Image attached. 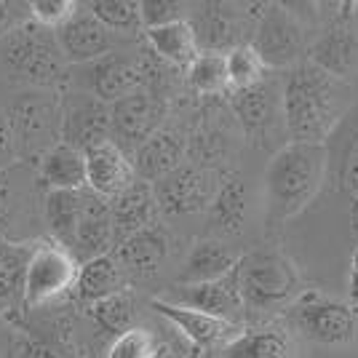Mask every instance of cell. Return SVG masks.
Masks as SVG:
<instances>
[{"label": "cell", "mask_w": 358, "mask_h": 358, "mask_svg": "<svg viewBox=\"0 0 358 358\" xmlns=\"http://www.w3.org/2000/svg\"><path fill=\"white\" fill-rule=\"evenodd\" d=\"M345 110L343 83L318 70L310 62H299L286 75L281 115L286 134L299 145H324Z\"/></svg>", "instance_id": "1"}, {"label": "cell", "mask_w": 358, "mask_h": 358, "mask_svg": "<svg viewBox=\"0 0 358 358\" xmlns=\"http://www.w3.org/2000/svg\"><path fill=\"white\" fill-rule=\"evenodd\" d=\"M324 145L289 142L281 148L265 171V209L268 222H284L313 201L324 177Z\"/></svg>", "instance_id": "2"}, {"label": "cell", "mask_w": 358, "mask_h": 358, "mask_svg": "<svg viewBox=\"0 0 358 358\" xmlns=\"http://www.w3.org/2000/svg\"><path fill=\"white\" fill-rule=\"evenodd\" d=\"M241 299L246 310H275L299 292V273L278 252H254L236 265Z\"/></svg>", "instance_id": "3"}, {"label": "cell", "mask_w": 358, "mask_h": 358, "mask_svg": "<svg viewBox=\"0 0 358 358\" xmlns=\"http://www.w3.org/2000/svg\"><path fill=\"white\" fill-rule=\"evenodd\" d=\"M3 59L14 78H22L41 89L57 86L64 75V57L54 32L35 22L22 24L3 38Z\"/></svg>", "instance_id": "4"}, {"label": "cell", "mask_w": 358, "mask_h": 358, "mask_svg": "<svg viewBox=\"0 0 358 358\" xmlns=\"http://www.w3.org/2000/svg\"><path fill=\"white\" fill-rule=\"evenodd\" d=\"M6 115L14 131L19 158L24 161L43 158L45 150L59 142L62 105L45 91H24L14 96Z\"/></svg>", "instance_id": "5"}, {"label": "cell", "mask_w": 358, "mask_h": 358, "mask_svg": "<svg viewBox=\"0 0 358 358\" xmlns=\"http://www.w3.org/2000/svg\"><path fill=\"white\" fill-rule=\"evenodd\" d=\"M78 278V259L59 243H41L22 270V297L27 308L48 305L67 294Z\"/></svg>", "instance_id": "6"}, {"label": "cell", "mask_w": 358, "mask_h": 358, "mask_svg": "<svg viewBox=\"0 0 358 358\" xmlns=\"http://www.w3.org/2000/svg\"><path fill=\"white\" fill-rule=\"evenodd\" d=\"M161 120H164V102L155 94L139 89L110 105V142L123 152L136 150L158 131Z\"/></svg>", "instance_id": "7"}, {"label": "cell", "mask_w": 358, "mask_h": 358, "mask_svg": "<svg viewBox=\"0 0 358 358\" xmlns=\"http://www.w3.org/2000/svg\"><path fill=\"white\" fill-rule=\"evenodd\" d=\"M217 177L209 169L201 166H179L169 177L158 179L152 185L155 203L164 214H193L211 206L214 195H217Z\"/></svg>", "instance_id": "8"}, {"label": "cell", "mask_w": 358, "mask_h": 358, "mask_svg": "<svg viewBox=\"0 0 358 358\" xmlns=\"http://www.w3.org/2000/svg\"><path fill=\"white\" fill-rule=\"evenodd\" d=\"M252 48L262 59L265 70L268 67H289L292 70L294 64L302 62V51H305L302 27L286 11L270 6V11L259 16Z\"/></svg>", "instance_id": "9"}, {"label": "cell", "mask_w": 358, "mask_h": 358, "mask_svg": "<svg viewBox=\"0 0 358 358\" xmlns=\"http://www.w3.org/2000/svg\"><path fill=\"white\" fill-rule=\"evenodd\" d=\"M292 321L308 340L321 345H348L356 337L353 310L340 302H327L318 294H308L299 299Z\"/></svg>", "instance_id": "10"}, {"label": "cell", "mask_w": 358, "mask_h": 358, "mask_svg": "<svg viewBox=\"0 0 358 358\" xmlns=\"http://www.w3.org/2000/svg\"><path fill=\"white\" fill-rule=\"evenodd\" d=\"M59 142L80 152L96 148L102 142H110V105L86 94L67 99L62 105Z\"/></svg>", "instance_id": "11"}, {"label": "cell", "mask_w": 358, "mask_h": 358, "mask_svg": "<svg viewBox=\"0 0 358 358\" xmlns=\"http://www.w3.org/2000/svg\"><path fill=\"white\" fill-rule=\"evenodd\" d=\"M174 305H185L201 313H209L214 318H222L233 327H243V299H241L238 278H236V268L230 270L224 278L209 281V284H190V286H177L174 299H169Z\"/></svg>", "instance_id": "12"}, {"label": "cell", "mask_w": 358, "mask_h": 358, "mask_svg": "<svg viewBox=\"0 0 358 358\" xmlns=\"http://www.w3.org/2000/svg\"><path fill=\"white\" fill-rule=\"evenodd\" d=\"M150 305L155 313L164 315L171 327H177L198 350H211L217 345H227L241 331V327H233L222 318H214V315L185 308V305H174L169 299H152Z\"/></svg>", "instance_id": "13"}, {"label": "cell", "mask_w": 358, "mask_h": 358, "mask_svg": "<svg viewBox=\"0 0 358 358\" xmlns=\"http://www.w3.org/2000/svg\"><path fill=\"white\" fill-rule=\"evenodd\" d=\"M86 158V187L89 193L113 201L136 179L129 155L113 142H102L83 152Z\"/></svg>", "instance_id": "14"}, {"label": "cell", "mask_w": 358, "mask_h": 358, "mask_svg": "<svg viewBox=\"0 0 358 358\" xmlns=\"http://www.w3.org/2000/svg\"><path fill=\"white\" fill-rule=\"evenodd\" d=\"M308 62L337 80L353 73V67L358 64V35L353 24L348 22V16L329 24L327 32L310 48Z\"/></svg>", "instance_id": "15"}, {"label": "cell", "mask_w": 358, "mask_h": 358, "mask_svg": "<svg viewBox=\"0 0 358 358\" xmlns=\"http://www.w3.org/2000/svg\"><path fill=\"white\" fill-rule=\"evenodd\" d=\"M155 214H158V203H155L152 185L142 182V179H134L123 193H118L110 201L115 246H118L120 241L129 238V236H134L139 230L155 224Z\"/></svg>", "instance_id": "16"}, {"label": "cell", "mask_w": 358, "mask_h": 358, "mask_svg": "<svg viewBox=\"0 0 358 358\" xmlns=\"http://www.w3.org/2000/svg\"><path fill=\"white\" fill-rule=\"evenodd\" d=\"M115 246V236H113V217H110V201L99 198L86 190V203H83V214L75 230L73 246L70 254H78L83 262L94 259V257H105L110 249Z\"/></svg>", "instance_id": "17"}, {"label": "cell", "mask_w": 358, "mask_h": 358, "mask_svg": "<svg viewBox=\"0 0 358 358\" xmlns=\"http://www.w3.org/2000/svg\"><path fill=\"white\" fill-rule=\"evenodd\" d=\"M185 158V139L177 131H169V129H158L155 134L145 139L139 148L134 150V174L142 182L155 185L158 179L169 177L174 169L182 166Z\"/></svg>", "instance_id": "18"}, {"label": "cell", "mask_w": 358, "mask_h": 358, "mask_svg": "<svg viewBox=\"0 0 358 358\" xmlns=\"http://www.w3.org/2000/svg\"><path fill=\"white\" fill-rule=\"evenodd\" d=\"M64 62H94L110 51V30L91 14H78L54 32Z\"/></svg>", "instance_id": "19"}, {"label": "cell", "mask_w": 358, "mask_h": 358, "mask_svg": "<svg viewBox=\"0 0 358 358\" xmlns=\"http://www.w3.org/2000/svg\"><path fill=\"white\" fill-rule=\"evenodd\" d=\"M220 358H297L294 334L286 327L241 329L238 334L222 345Z\"/></svg>", "instance_id": "20"}, {"label": "cell", "mask_w": 358, "mask_h": 358, "mask_svg": "<svg viewBox=\"0 0 358 358\" xmlns=\"http://www.w3.org/2000/svg\"><path fill=\"white\" fill-rule=\"evenodd\" d=\"M166 254H169V238L158 224H150L145 230H139L126 241H120L115 246V259L123 268V273H134V275H152L155 270L164 265Z\"/></svg>", "instance_id": "21"}, {"label": "cell", "mask_w": 358, "mask_h": 358, "mask_svg": "<svg viewBox=\"0 0 358 358\" xmlns=\"http://www.w3.org/2000/svg\"><path fill=\"white\" fill-rule=\"evenodd\" d=\"M190 27H193L198 54H227L236 45L246 43L236 16L224 11L222 6H206L190 22Z\"/></svg>", "instance_id": "22"}, {"label": "cell", "mask_w": 358, "mask_h": 358, "mask_svg": "<svg viewBox=\"0 0 358 358\" xmlns=\"http://www.w3.org/2000/svg\"><path fill=\"white\" fill-rule=\"evenodd\" d=\"M145 75L134 62L120 59V57H105L94 64L91 70V91L96 99H102L105 105H113L123 96L134 94L142 89Z\"/></svg>", "instance_id": "23"}, {"label": "cell", "mask_w": 358, "mask_h": 358, "mask_svg": "<svg viewBox=\"0 0 358 358\" xmlns=\"http://www.w3.org/2000/svg\"><path fill=\"white\" fill-rule=\"evenodd\" d=\"M73 289L80 302L91 305V302H99V299L126 289V273L113 254L94 257V259H86L78 265V278H75Z\"/></svg>", "instance_id": "24"}, {"label": "cell", "mask_w": 358, "mask_h": 358, "mask_svg": "<svg viewBox=\"0 0 358 358\" xmlns=\"http://www.w3.org/2000/svg\"><path fill=\"white\" fill-rule=\"evenodd\" d=\"M238 254L230 252L220 241H198L193 252L187 254L185 268L179 273V284H209L217 278H224L230 270L238 265Z\"/></svg>", "instance_id": "25"}, {"label": "cell", "mask_w": 358, "mask_h": 358, "mask_svg": "<svg viewBox=\"0 0 358 358\" xmlns=\"http://www.w3.org/2000/svg\"><path fill=\"white\" fill-rule=\"evenodd\" d=\"M41 182L48 190H83L86 187V158L80 150L57 142L41 158Z\"/></svg>", "instance_id": "26"}, {"label": "cell", "mask_w": 358, "mask_h": 358, "mask_svg": "<svg viewBox=\"0 0 358 358\" xmlns=\"http://www.w3.org/2000/svg\"><path fill=\"white\" fill-rule=\"evenodd\" d=\"M86 203V187L83 190H48L43 201V217L51 233L57 236V243L70 252L75 238V230L83 214Z\"/></svg>", "instance_id": "27"}, {"label": "cell", "mask_w": 358, "mask_h": 358, "mask_svg": "<svg viewBox=\"0 0 358 358\" xmlns=\"http://www.w3.org/2000/svg\"><path fill=\"white\" fill-rule=\"evenodd\" d=\"M230 105L236 110V118L241 120V126L246 129V134H265L273 126V120L278 118L275 94L265 80L252 86V89L233 91Z\"/></svg>", "instance_id": "28"}, {"label": "cell", "mask_w": 358, "mask_h": 358, "mask_svg": "<svg viewBox=\"0 0 358 358\" xmlns=\"http://www.w3.org/2000/svg\"><path fill=\"white\" fill-rule=\"evenodd\" d=\"M150 48L155 57H161L164 62L174 64V67H190V62L198 57V45H195L193 27L187 19H179L164 27H152L145 30Z\"/></svg>", "instance_id": "29"}, {"label": "cell", "mask_w": 358, "mask_h": 358, "mask_svg": "<svg viewBox=\"0 0 358 358\" xmlns=\"http://www.w3.org/2000/svg\"><path fill=\"white\" fill-rule=\"evenodd\" d=\"M89 315L96 321L99 329L113 331V334H123L131 329V321H134V294L129 289H120V292L99 299V302H91Z\"/></svg>", "instance_id": "30"}, {"label": "cell", "mask_w": 358, "mask_h": 358, "mask_svg": "<svg viewBox=\"0 0 358 358\" xmlns=\"http://www.w3.org/2000/svg\"><path fill=\"white\" fill-rule=\"evenodd\" d=\"M224 70H227V89L243 91L252 89L265 80V64L257 57L252 43L236 45L233 51L224 54Z\"/></svg>", "instance_id": "31"}, {"label": "cell", "mask_w": 358, "mask_h": 358, "mask_svg": "<svg viewBox=\"0 0 358 358\" xmlns=\"http://www.w3.org/2000/svg\"><path fill=\"white\" fill-rule=\"evenodd\" d=\"M187 80L198 94L217 96L227 89V70H224V54H198L187 67Z\"/></svg>", "instance_id": "32"}, {"label": "cell", "mask_w": 358, "mask_h": 358, "mask_svg": "<svg viewBox=\"0 0 358 358\" xmlns=\"http://www.w3.org/2000/svg\"><path fill=\"white\" fill-rule=\"evenodd\" d=\"M243 220V190L238 179H227L211 201V224L224 233H238Z\"/></svg>", "instance_id": "33"}, {"label": "cell", "mask_w": 358, "mask_h": 358, "mask_svg": "<svg viewBox=\"0 0 358 358\" xmlns=\"http://www.w3.org/2000/svg\"><path fill=\"white\" fill-rule=\"evenodd\" d=\"M89 14L105 30L134 32L142 27V22H139V3H129V0H94V3H89Z\"/></svg>", "instance_id": "34"}, {"label": "cell", "mask_w": 358, "mask_h": 358, "mask_svg": "<svg viewBox=\"0 0 358 358\" xmlns=\"http://www.w3.org/2000/svg\"><path fill=\"white\" fill-rule=\"evenodd\" d=\"M155 343L148 329H129L115 337V343L110 345L107 358H152Z\"/></svg>", "instance_id": "35"}, {"label": "cell", "mask_w": 358, "mask_h": 358, "mask_svg": "<svg viewBox=\"0 0 358 358\" xmlns=\"http://www.w3.org/2000/svg\"><path fill=\"white\" fill-rule=\"evenodd\" d=\"M73 0H32L30 11L35 24H41L45 30H59L62 24H67L75 16Z\"/></svg>", "instance_id": "36"}, {"label": "cell", "mask_w": 358, "mask_h": 358, "mask_svg": "<svg viewBox=\"0 0 358 358\" xmlns=\"http://www.w3.org/2000/svg\"><path fill=\"white\" fill-rule=\"evenodd\" d=\"M182 11H185L182 3H171V0H142L139 3V22H142L145 30H152V27H164V24L185 19Z\"/></svg>", "instance_id": "37"}, {"label": "cell", "mask_w": 358, "mask_h": 358, "mask_svg": "<svg viewBox=\"0 0 358 358\" xmlns=\"http://www.w3.org/2000/svg\"><path fill=\"white\" fill-rule=\"evenodd\" d=\"M16 164L8 169H0V227L8 224L11 211L16 209V179H14Z\"/></svg>", "instance_id": "38"}, {"label": "cell", "mask_w": 358, "mask_h": 358, "mask_svg": "<svg viewBox=\"0 0 358 358\" xmlns=\"http://www.w3.org/2000/svg\"><path fill=\"white\" fill-rule=\"evenodd\" d=\"M19 148H16L14 131H11V123L6 110H0V169H8V166L19 164Z\"/></svg>", "instance_id": "39"}, {"label": "cell", "mask_w": 358, "mask_h": 358, "mask_svg": "<svg viewBox=\"0 0 358 358\" xmlns=\"http://www.w3.org/2000/svg\"><path fill=\"white\" fill-rule=\"evenodd\" d=\"M27 358H62V353L57 350V348H48V345H43V343H35V345H30Z\"/></svg>", "instance_id": "40"}, {"label": "cell", "mask_w": 358, "mask_h": 358, "mask_svg": "<svg viewBox=\"0 0 358 358\" xmlns=\"http://www.w3.org/2000/svg\"><path fill=\"white\" fill-rule=\"evenodd\" d=\"M11 22V11H8V3H0V32L8 27Z\"/></svg>", "instance_id": "41"}, {"label": "cell", "mask_w": 358, "mask_h": 358, "mask_svg": "<svg viewBox=\"0 0 358 358\" xmlns=\"http://www.w3.org/2000/svg\"><path fill=\"white\" fill-rule=\"evenodd\" d=\"M353 187L358 190V158H356V164H353Z\"/></svg>", "instance_id": "42"}, {"label": "cell", "mask_w": 358, "mask_h": 358, "mask_svg": "<svg viewBox=\"0 0 358 358\" xmlns=\"http://www.w3.org/2000/svg\"><path fill=\"white\" fill-rule=\"evenodd\" d=\"M152 358H164V356H158V350H155V353H152Z\"/></svg>", "instance_id": "43"}, {"label": "cell", "mask_w": 358, "mask_h": 358, "mask_svg": "<svg viewBox=\"0 0 358 358\" xmlns=\"http://www.w3.org/2000/svg\"><path fill=\"white\" fill-rule=\"evenodd\" d=\"M356 8H358V6H356Z\"/></svg>", "instance_id": "44"}]
</instances>
